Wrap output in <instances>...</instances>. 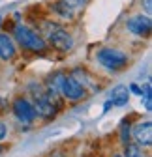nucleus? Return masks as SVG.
Listing matches in <instances>:
<instances>
[{
	"mask_svg": "<svg viewBox=\"0 0 152 157\" xmlns=\"http://www.w3.org/2000/svg\"><path fill=\"white\" fill-rule=\"evenodd\" d=\"M13 37H15V41L21 45L25 51H30V52H43L47 49V43H45V39L34 32L32 28L25 26V25H17L15 30H13Z\"/></svg>",
	"mask_w": 152,
	"mask_h": 157,
	"instance_id": "obj_1",
	"label": "nucleus"
},
{
	"mask_svg": "<svg viewBox=\"0 0 152 157\" xmlns=\"http://www.w3.org/2000/svg\"><path fill=\"white\" fill-rule=\"evenodd\" d=\"M96 60H98V64L102 67H105L109 71H122L128 66L130 58H128L126 52H122L118 49H109V47H105V49H100L96 52Z\"/></svg>",
	"mask_w": 152,
	"mask_h": 157,
	"instance_id": "obj_2",
	"label": "nucleus"
},
{
	"mask_svg": "<svg viewBox=\"0 0 152 157\" xmlns=\"http://www.w3.org/2000/svg\"><path fill=\"white\" fill-rule=\"evenodd\" d=\"M60 94L66 97L68 101H81L83 97L86 95L85 86L71 75H64L62 84H60Z\"/></svg>",
	"mask_w": 152,
	"mask_h": 157,
	"instance_id": "obj_3",
	"label": "nucleus"
},
{
	"mask_svg": "<svg viewBox=\"0 0 152 157\" xmlns=\"http://www.w3.org/2000/svg\"><path fill=\"white\" fill-rule=\"evenodd\" d=\"M11 112L15 114L17 120L23 122V124H32L36 118H38L34 105H32L28 99H25V97H17V99H13Z\"/></svg>",
	"mask_w": 152,
	"mask_h": 157,
	"instance_id": "obj_4",
	"label": "nucleus"
},
{
	"mask_svg": "<svg viewBox=\"0 0 152 157\" xmlns=\"http://www.w3.org/2000/svg\"><path fill=\"white\" fill-rule=\"evenodd\" d=\"M126 28H128V32L135 34L139 37H148L150 32H152V21H150L148 15H143V13L134 15L126 21Z\"/></svg>",
	"mask_w": 152,
	"mask_h": 157,
	"instance_id": "obj_5",
	"label": "nucleus"
},
{
	"mask_svg": "<svg viewBox=\"0 0 152 157\" xmlns=\"http://www.w3.org/2000/svg\"><path fill=\"white\" fill-rule=\"evenodd\" d=\"M49 45L60 52H68L73 47V37L64 28H54L49 32Z\"/></svg>",
	"mask_w": 152,
	"mask_h": 157,
	"instance_id": "obj_6",
	"label": "nucleus"
},
{
	"mask_svg": "<svg viewBox=\"0 0 152 157\" xmlns=\"http://www.w3.org/2000/svg\"><path fill=\"white\" fill-rule=\"evenodd\" d=\"M134 139H135L137 146L150 148V144H152V124H150V120H145V122H139L134 125Z\"/></svg>",
	"mask_w": 152,
	"mask_h": 157,
	"instance_id": "obj_7",
	"label": "nucleus"
},
{
	"mask_svg": "<svg viewBox=\"0 0 152 157\" xmlns=\"http://www.w3.org/2000/svg\"><path fill=\"white\" fill-rule=\"evenodd\" d=\"M17 52L15 41L8 36V34H0V58L2 60H11Z\"/></svg>",
	"mask_w": 152,
	"mask_h": 157,
	"instance_id": "obj_8",
	"label": "nucleus"
},
{
	"mask_svg": "<svg viewBox=\"0 0 152 157\" xmlns=\"http://www.w3.org/2000/svg\"><path fill=\"white\" fill-rule=\"evenodd\" d=\"M109 101H111L113 107H124V105H128V101H130V90L126 86H122V84L115 86L113 92H111Z\"/></svg>",
	"mask_w": 152,
	"mask_h": 157,
	"instance_id": "obj_9",
	"label": "nucleus"
},
{
	"mask_svg": "<svg viewBox=\"0 0 152 157\" xmlns=\"http://www.w3.org/2000/svg\"><path fill=\"white\" fill-rule=\"evenodd\" d=\"M62 78H64V73H54V75H51L47 78V88L58 94L60 92V84H62Z\"/></svg>",
	"mask_w": 152,
	"mask_h": 157,
	"instance_id": "obj_10",
	"label": "nucleus"
},
{
	"mask_svg": "<svg viewBox=\"0 0 152 157\" xmlns=\"http://www.w3.org/2000/svg\"><path fill=\"white\" fill-rule=\"evenodd\" d=\"M131 125H130V120H122L120 122V144L122 146H126L128 142H130V135H131V129H130Z\"/></svg>",
	"mask_w": 152,
	"mask_h": 157,
	"instance_id": "obj_11",
	"label": "nucleus"
},
{
	"mask_svg": "<svg viewBox=\"0 0 152 157\" xmlns=\"http://www.w3.org/2000/svg\"><path fill=\"white\" fill-rule=\"evenodd\" d=\"M124 157H146L145 153H143V150H141V146H137V144H126L124 146V153H122Z\"/></svg>",
	"mask_w": 152,
	"mask_h": 157,
	"instance_id": "obj_12",
	"label": "nucleus"
},
{
	"mask_svg": "<svg viewBox=\"0 0 152 157\" xmlns=\"http://www.w3.org/2000/svg\"><path fill=\"white\" fill-rule=\"evenodd\" d=\"M54 11L58 13V15H62L64 19H71V17H73V10H71L70 6H66V4L62 2V0L54 4Z\"/></svg>",
	"mask_w": 152,
	"mask_h": 157,
	"instance_id": "obj_13",
	"label": "nucleus"
},
{
	"mask_svg": "<svg viewBox=\"0 0 152 157\" xmlns=\"http://www.w3.org/2000/svg\"><path fill=\"white\" fill-rule=\"evenodd\" d=\"M141 97H143L145 110L150 112V110H152V88H150V82H146V86H145V94H141Z\"/></svg>",
	"mask_w": 152,
	"mask_h": 157,
	"instance_id": "obj_14",
	"label": "nucleus"
},
{
	"mask_svg": "<svg viewBox=\"0 0 152 157\" xmlns=\"http://www.w3.org/2000/svg\"><path fill=\"white\" fill-rule=\"evenodd\" d=\"M62 2L66 6H70L71 10H79V8H83L86 4V0H62Z\"/></svg>",
	"mask_w": 152,
	"mask_h": 157,
	"instance_id": "obj_15",
	"label": "nucleus"
},
{
	"mask_svg": "<svg viewBox=\"0 0 152 157\" xmlns=\"http://www.w3.org/2000/svg\"><path fill=\"white\" fill-rule=\"evenodd\" d=\"M6 135H8V127H6L4 122H0V140H4Z\"/></svg>",
	"mask_w": 152,
	"mask_h": 157,
	"instance_id": "obj_16",
	"label": "nucleus"
},
{
	"mask_svg": "<svg viewBox=\"0 0 152 157\" xmlns=\"http://www.w3.org/2000/svg\"><path fill=\"white\" fill-rule=\"evenodd\" d=\"M143 2H145V11L150 13L152 11V0H143Z\"/></svg>",
	"mask_w": 152,
	"mask_h": 157,
	"instance_id": "obj_17",
	"label": "nucleus"
},
{
	"mask_svg": "<svg viewBox=\"0 0 152 157\" xmlns=\"http://www.w3.org/2000/svg\"><path fill=\"white\" fill-rule=\"evenodd\" d=\"M130 90L134 92V94H137V95H141V94H143V90H141L137 84H131V86H130Z\"/></svg>",
	"mask_w": 152,
	"mask_h": 157,
	"instance_id": "obj_18",
	"label": "nucleus"
},
{
	"mask_svg": "<svg viewBox=\"0 0 152 157\" xmlns=\"http://www.w3.org/2000/svg\"><path fill=\"white\" fill-rule=\"evenodd\" d=\"M113 157H124L122 153H115V155H113Z\"/></svg>",
	"mask_w": 152,
	"mask_h": 157,
	"instance_id": "obj_19",
	"label": "nucleus"
},
{
	"mask_svg": "<svg viewBox=\"0 0 152 157\" xmlns=\"http://www.w3.org/2000/svg\"><path fill=\"white\" fill-rule=\"evenodd\" d=\"M0 23H2V19H0Z\"/></svg>",
	"mask_w": 152,
	"mask_h": 157,
	"instance_id": "obj_20",
	"label": "nucleus"
}]
</instances>
